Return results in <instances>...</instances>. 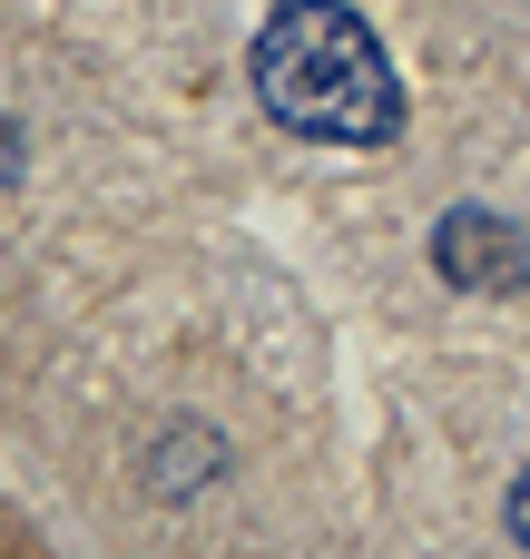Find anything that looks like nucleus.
<instances>
[{
	"instance_id": "2",
	"label": "nucleus",
	"mask_w": 530,
	"mask_h": 559,
	"mask_svg": "<svg viewBox=\"0 0 530 559\" xmlns=\"http://www.w3.org/2000/svg\"><path fill=\"white\" fill-rule=\"evenodd\" d=\"M433 265L452 285H472V295H521L530 285V236L511 216H492V206H452L443 236H433Z\"/></svg>"
},
{
	"instance_id": "3",
	"label": "nucleus",
	"mask_w": 530,
	"mask_h": 559,
	"mask_svg": "<svg viewBox=\"0 0 530 559\" xmlns=\"http://www.w3.org/2000/svg\"><path fill=\"white\" fill-rule=\"evenodd\" d=\"M511 540H521V550H530V472H521V481H511Z\"/></svg>"
},
{
	"instance_id": "1",
	"label": "nucleus",
	"mask_w": 530,
	"mask_h": 559,
	"mask_svg": "<svg viewBox=\"0 0 530 559\" xmlns=\"http://www.w3.org/2000/svg\"><path fill=\"white\" fill-rule=\"evenodd\" d=\"M246 79L275 128L325 138V147H393L403 128V79L344 0H275L246 49Z\"/></svg>"
},
{
	"instance_id": "4",
	"label": "nucleus",
	"mask_w": 530,
	"mask_h": 559,
	"mask_svg": "<svg viewBox=\"0 0 530 559\" xmlns=\"http://www.w3.org/2000/svg\"><path fill=\"white\" fill-rule=\"evenodd\" d=\"M0 177H20V128L0 118Z\"/></svg>"
}]
</instances>
